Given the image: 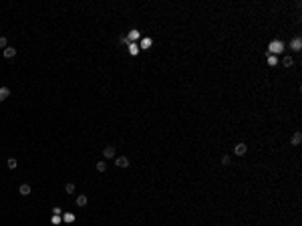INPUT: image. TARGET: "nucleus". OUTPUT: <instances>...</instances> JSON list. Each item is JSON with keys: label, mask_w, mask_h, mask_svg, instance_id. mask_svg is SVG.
I'll use <instances>...</instances> for the list:
<instances>
[{"label": "nucleus", "mask_w": 302, "mask_h": 226, "mask_svg": "<svg viewBox=\"0 0 302 226\" xmlns=\"http://www.w3.org/2000/svg\"><path fill=\"white\" fill-rule=\"evenodd\" d=\"M12 56H16V49L6 46V49H4V59H12Z\"/></svg>", "instance_id": "obj_8"}, {"label": "nucleus", "mask_w": 302, "mask_h": 226, "mask_svg": "<svg viewBox=\"0 0 302 226\" xmlns=\"http://www.w3.org/2000/svg\"><path fill=\"white\" fill-rule=\"evenodd\" d=\"M8 97H10V89H8V87H0V103L6 101Z\"/></svg>", "instance_id": "obj_6"}, {"label": "nucleus", "mask_w": 302, "mask_h": 226, "mask_svg": "<svg viewBox=\"0 0 302 226\" xmlns=\"http://www.w3.org/2000/svg\"><path fill=\"white\" fill-rule=\"evenodd\" d=\"M6 166H8V170H16V166H18L16 158H8L6 159Z\"/></svg>", "instance_id": "obj_11"}, {"label": "nucleus", "mask_w": 302, "mask_h": 226, "mask_svg": "<svg viewBox=\"0 0 302 226\" xmlns=\"http://www.w3.org/2000/svg\"><path fill=\"white\" fill-rule=\"evenodd\" d=\"M87 202H89V198L85 196V194H79L77 200H75V204H77L79 208H83V206H87Z\"/></svg>", "instance_id": "obj_3"}, {"label": "nucleus", "mask_w": 302, "mask_h": 226, "mask_svg": "<svg viewBox=\"0 0 302 226\" xmlns=\"http://www.w3.org/2000/svg\"><path fill=\"white\" fill-rule=\"evenodd\" d=\"M97 172H107V162H97Z\"/></svg>", "instance_id": "obj_12"}, {"label": "nucleus", "mask_w": 302, "mask_h": 226, "mask_svg": "<svg viewBox=\"0 0 302 226\" xmlns=\"http://www.w3.org/2000/svg\"><path fill=\"white\" fill-rule=\"evenodd\" d=\"M18 194H20V196H28V194H30V186H28V184H22V186L18 188Z\"/></svg>", "instance_id": "obj_9"}, {"label": "nucleus", "mask_w": 302, "mask_h": 226, "mask_svg": "<svg viewBox=\"0 0 302 226\" xmlns=\"http://www.w3.org/2000/svg\"><path fill=\"white\" fill-rule=\"evenodd\" d=\"M268 49H270L272 53H278V51H282V43H278V40H276V43H270Z\"/></svg>", "instance_id": "obj_10"}, {"label": "nucleus", "mask_w": 302, "mask_h": 226, "mask_svg": "<svg viewBox=\"0 0 302 226\" xmlns=\"http://www.w3.org/2000/svg\"><path fill=\"white\" fill-rule=\"evenodd\" d=\"M115 164H117L119 168H129V159L125 158V156H119V158L115 159Z\"/></svg>", "instance_id": "obj_5"}, {"label": "nucleus", "mask_w": 302, "mask_h": 226, "mask_svg": "<svg viewBox=\"0 0 302 226\" xmlns=\"http://www.w3.org/2000/svg\"><path fill=\"white\" fill-rule=\"evenodd\" d=\"M232 164V158H230V156H224V158H222V166H230Z\"/></svg>", "instance_id": "obj_15"}, {"label": "nucleus", "mask_w": 302, "mask_h": 226, "mask_svg": "<svg viewBox=\"0 0 302 226\" xmlns=\"http://www.w3.org/2000/svg\"><path fill=\"white\" fill-rule=\"evenodd\" d=\"M290 143H292V146H300V143H302V133H300V131H296V133L292 135Z\"/></svg>", "instance_id": "obj_7"}, {"label": "nucleus", "mask_w": 302, "mask_h": 226, "mask_svg": "<svg viewBox=\"0 0 302 226\" xmlns=\"http://www.w3.org/2000/svg\"><path fill=\"white\" fill-rule=\"evenodd\" d=\"M149 45H151V40H149V39H145V40H143V49H147Z\"/></svg>", "instance_id": "obj_18"}, {"label": "nucleus", "mask_w": 302, "mask_h": 226, "mask_svg": "<svg viewBox=\"0 0 302 226\" xmlns=\"http://www.w3.org/2000/svg\"><path fill=\"white\" fill-rule=\"evenodd\" d=\"M246 152H248V146L244 143V141H242V143H238V146L234 147V153H236V156H244Z\"/></svg>", "instance_id": "obj_2"}, {"label": "nucleus", "mask_w": 302, "mask_h": 226, "mask_svg": "<svg viewBox=\"0 0 302 226\" xmlns=\"http://www.w3.org/2000/svg\"><path fill=\"white\" fill-rule=\"evenodd\" d=\"M8 46V40H6V36H0V49H6Z\"/></svg>", "instance_id": "obj_16"}, {"label": "nucleus", "mask_w": 302, "mask_h": 226, "mask_svg": "<svg viewBox=\"0 0 302 226\" xmlns=\"http://www.w3.org/2000/svg\"><path fill=\"white\" fill-rule=\"evenodd\" d=\"M282 63H284V67H292V65H294V61H292L290 56H284V61Z\"/></svg>", "instance_id": "obj_14"}, {"label": "nucleus", "mask_w": 302, "mask_h": 226, "mask_svg": "<svg viewBox=\"0 0 302 226\" xmlns=\"http://www.w3.org/2000/svg\"><path fill=\"white\" fill-rule=\"evenodd\" d=\"M65 192H67V194H73V192H75V184H71V182H69L67 186H65Z\"/></svg>", "instance_id": "obj_13"}, {"label": "nucleus", "mask_w": 302, "mask_h": 226, "mask_svg": "<svg viewBox=\"0 0 302 226\" xmlns=\"http://www.w3.org/2000/svg\"><path fill=\"white\" fill-rule=\"evenodd\" d=\"M268 65H270V67H274V65H278V59H276V56H270V59H268Z\"/></svg>", "instance_id": "obj_17"}, {"label": "nucleus", "mask_w": 302, "mask_h": 226, "mask_svg": "<svg viewBox=\"0 0 302 226\" xmlns=\"http://www.w3.org/2000/svg\"><path fill=\"white\" fill-rule=\"evenodd\" d=\"M103 156H105L107 159L115 158V146H105V147H103Z\"/></svg>", "instance_id": "obj_1"}, {"label": "nucleus", "mask_w": 302, "mask_h": 226, "mask_svg": "<svg viewBox=\"0 0 302 226\" xmlns=\"http://www.w3.org/2000/svg\"><path fill=\"white\" fill-rule=\"evenodd\" d=\"M290 46H292V51H296V53L302 51V39H300V36H296V39L290 43Z\"/></svg>", "instance_id": "obj_4"}]
</instances>
